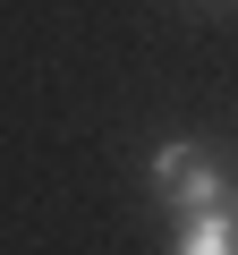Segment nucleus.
I'll return each mask as SVG.
<instances>
[{
	"label": "nucleus",
	"mask_w": 238,
	"mask_h": 255,
	"mask_svg": "<svg viewBox=\"0 0 238 255\" xmlns=\"http://www.w3.org/2000/svg\"><path fill=\"white\" fill-rule=\"evenodd\" d=\"M145 179H153V196H162L179 221H196V213H213V204H221V162H213L196 136H170V145L145 162Z\"/></svg>",
	"instance_id": "nucleus-1"
},
{
	"label": "nucleus",
	"mask_w": 238,
	"mask_h": 255,
	"mask_svg": "<svg viewBox=\"0 0 238 255\" xmlns=\"http://www.w3.org/2000/svg\"><path fill=\"white\" fill-rule=\"evenodd\" d=\"M170 255H238V213H230V204H213V213L179 221V247H170Z\"/></svg>",
	"instance_id": "nucleus-2"
}]
</instances>
